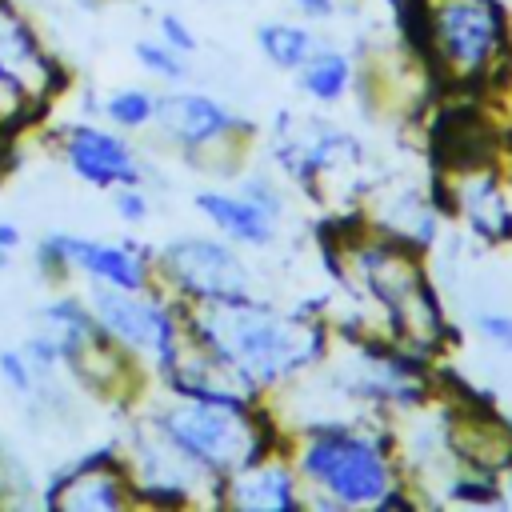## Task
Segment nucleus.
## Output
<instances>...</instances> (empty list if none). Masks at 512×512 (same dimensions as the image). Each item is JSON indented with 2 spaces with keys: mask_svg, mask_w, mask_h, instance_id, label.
I'll return each mask as SVG.
<instances>
[{
  "mask_svg": "<svg viewBox=\"0 0 512 512\" xmlns=\"http://www.w3.org/2000/svg\"><path fill=\"white\" fill-rule=\"evenodd\" d=\"M188 332L252 392L288 380L324 352V328L316 320L276 312L252 296L192 300Z\"/></svg>",
  "mask_w": 512,
  "mask_h": 512,
  "instance_id": "f257e3e1",
  "label": "nucleus"
},
{
  "mask_svg": "<svg viewBox=\"0 0 512 512\" xmlns=\"http://www.w3.org/2000/svg\"><path fill=\"white\" fill-rule=\"evenodd\" d=\"M424 60L452 84H488L512 68V20L500 0H408Z\"/></svg>",
  "mask_w": 512,
  "mask_h": 512,
  "instance_id": "f03ea898",
  "label": "nucleus"
},
{
  "mask_svg": "<svg viewBox=\"0 0 512 512\" xmlns=\"http://www.w3.org/2000/svg\"><path fill=\"white\" fill-rule=\"evenodd\" d=\"M152 428L196 468L224 480L244 464L264 456L260 416L252 400H220V396H184L152 416Z\"/></svg>",
  "mask_w": 512,
  "mask_h": 512,
  "instance_id": "7ed1b4c3",
  "label": "nucleus"
},
{
  "mask_svg": "<svg viewBox=\"0 0 512 512\" xmlns=\"http://www.w3.org/2000/svg\"><path fill=\"white\" fill-rule=\"evenodd\" d=\"M300 484L328 508H376L400 480L396 460L380 436L356 428H320L300 444Z\"/></svg>",
  "mask_w": 512,
  "mask_h": 512,
  "instance_id": "20e7f679",
  "label": "nucleus"
},
{
  "mask_svg": "<svg viewBox=\"0 0 512 512\" xmlns=\"http://www.w3.org/2000/svg\"><path fill=\"white\" fill-rule=\"evenodd\" d=\"M348 256L356 264V276L368 284V292L392 316L396 332L412 348L436 352V344L444 336V320H440L436 296H432V288L424 280V268H420L412 244H404V240H372V244H356Z\"/></svg>",
  "mask_w": 512,
  "mask_h": 512,
  "instance_id": "39448f33",
  "label": "nucleus"
},
{
  "mask_svg": "<svg viewBox=\"0 0 512 512\" xmlns=\"http://www.w3.org/2000/svg\"><path fill=\"white\" fill-rule=\"evenodd\" d=\"M92 312H96V324L124 348V352H136V356H148L160 372L176 360V352L184 348L180 344V324L176 316L168 312L164 300L148 296L144 288L140 292H128V288H108V284H96L92 296H88Z\"/></svg>",
  "mask_w": 512,
  "mask_h": 512,
  "instance_id": "423d86ee",
  "label": "nucleus"
},
{
  "mask_svg": "<svg viewBox=\"0 0 512 512\" xmlns=\"http://www.w3.org/2000/svg\"><path fill=\"white\" fill-rule=\"evenodd\" d=\"M164 276L192 300H220V296H248L252 276L244 260L212 236H176L160 248Z\"/></svg>",
  "mask_w": 512,
  "mask_h": 512,
  "instance_id": "0eeeda50",
  "label": "nucleus"
},
{
  "mask_svg": "<svg viewBox=\"0 0 512 512\" xmlns=\"http://www.w3.org/2000/svg\"><path fill=\"white\" fill-rule=\"evenodd\" d=\"M40 268H48L56 276L76 268V272H84L108 288H128V292H140L152 280V264L140 248L88 240V236H48L40 244Z\"/></svg>",
  "mask_w": 512,
  "mask_h": 512,
  "instance_id": "6e6552de",
  "label": "nucleus"
},
{
  "mask_svg": "<svg viewBox=\"0 0 512 512\" xmlns=\"http://www.w3.org/2000/svg\"><path fill=\"white\" fill-rule=\"evenodd\" d=\"M444 444L468 472L512 468V424L488 404H456L444 412Z\"/></svg>",
  "mask_w": 512,
  "mask_h": 512,
  "instance_id": "1a4fd4ad",
  "label": "nucleus"
},
{
  "mask_svg": "<svg viewBox=\"0 0 512 512\" xmlns=\"http://www.w3.org/2000/svg\"><path fill=\"white\" fill-rule=\"evenodd\" d=\"M156 128H160V136L168 140V144H176L180 152H204V148H212V144H220V140H228L232 136V128H236V116L220 104V100H212V96H204V92H168V96H156Z\"/></svg>",
  "mask_w": 512,
  "mask_h": 512,
  "instance_id": "9d476101",
  "label": "nucleus"
},
{
  "mask_svg": "<svg viewBox=\"0 0 512 512\" xmlns=\"http://www.w3.org/2000/svg\"><path fill=\"white\" fill-rule=\"evenodd\" d=\"M64 160L92 188L140 184V156H136V148L124 144L116 132L96 128V124H72L64 132Z\"/></svg>",
  "mask_w": 512,
  "mask_h": 512,
  "instance_id": "9b49d317",
  "label": "nucleus"
},
{
  "mask_svg": "<svg viewBox=\"0 0 512 512\" xmlns=\"http://www.w3.org/2000/svg\"><path fill=\"white\" fill-rule=\"evenodd\" d=\"M0 76L20 96H48L60 80V72L44 56L36 32L8 0H0Z\"/></svg>",
  "mask_w": 512,
  "mask_h": 512,
  "instance_id": "f8f14e48",
  "label": "nucleus"
},
{
  "mask_svg": "<svg viewBox=\"0 0 512 512\" xmlns=\"http://www.w3.org/2000/svg\"><path fill=\"white\" fill-rule=\"evenodd\" d=\"M220 500H228L232 508H260V512H292L300 508V476L284 464V460H252L240 472L220 480Z\"/></svg>",
  "mask_w": 512,
  "mask_h": 512,
  "instance_id": "ddd939ff",
  "label": "nucleus"
},
{
  "mask_svg": "<svg viewBox=\"0 0 512 512\" xmlns=\"http://www.w3.org/2000/svg\"><path fill=\"white\" fill-rule=\"evenodd\" d=\"M196 208L208 216V224L216 232H224V240L244 244V248H264L276 240V216H268L264 208H256L244 192H224V188H208L196 196Z\"/></svg>",
  "mask_w": 512,
  "mask_h": 512,
  "instance_id": "4468645a",
  "label": "nucleus"
},
{
  "mask_svg": "<svg viewBox=\"0 0 512 512\" xmlns=\"http://www.w3.org/2000/svg\"><path fill=\"white\" fill-rule=\"evenodd\" d=\"M128 500V480L108 468L104 460H88L84 468H76L72 476H64L52 492H48V504L52 508H72V512H116L124 508Z\"/></svg>",
  "mask_w": 512,
  "mask_h": 512,
  "instance_id": "2eb2a0df",
  "label": "nucleus"
},
{
  "mask_svg": "<svg viewBox=\"0 0 512 512\" xmlns=\"http://www.w3.org/2000/svg\"><path fill=\"white\" fill-rule=\"evenodd\" d=\"M296 72H300L304 96H312L320 104L340 100L348 92V84H352V60L344 52H336V48H316Z\"/></svg>",
  "mask_w": 512,
  "mask_h": 512,
  "instance_id": "dca6fc26",
  "label": "nucleus"
},
{
  "mask_svg": "<svg viewBox=\"0 0 512 512\" xmlns=\"http://www.w3.org/2000/svg\"><path fill=\"white\" fill-rule=\"evenodd\" d=\"M256 44H260V52H264L276 68H284V72H296V68L320 48V40H316L312 28L288 24V20L260 24V28H256Z\"/></svg>",
  "mask_w": 512,
  "mask_h": 512,
  "instance_id": "f3484780",
  "label": "nucleus"
},
{
  "mask_svg": "<svg viewBox=\"0 0 512 512\" xmlns=\"http://www.w3.org/2000/svg\"><path fill=\"white\" fill-rule=\"evenodd\" d=\"M104 116H108L116 128L136 132V128H144V124H152V116H156V96H152L148 88H116V92L104 100Z\"/></svg>",
  "mask_w": 512,
  "mask_h": 512,
  "instance_id": "a211bd4d",
  "label": "nucleus"
},
{
  "mask_svg": "<svg viewBox=\"0 0 512 512\" xmlns=\"http://www.w3.org/2000/svg\"><path fill=\"white\" fill-rule=\"evenodd\" d=\"M136 60H140L144 72H152L160 80H184L188 76V60L176 48H168L164 40H140L136 44Z\"/></svg>",
  "mask_w": 512,
  "mask_h": 512,
  "instance_id": "6ab92c4d",
  "label": "nucleus"
},
{
  "mask_svg": "<svg viewBox=\"0 0 512 512\" xmlns=\"http://www.w3.org/2000/svg\"><path fill=\"white\" fill-rule=\"evenodd\" d=\"M476 332L496 352H512V312H476Z\"/></svg>",
  "mask_w": 512,
  "mask_h": 512,
  "instance_id": "aec40b11",
  "label": "nucleus"
},
{
  "mask_svg": "<svg viewBox=\"0 0 512 512\" xmlns=\"http://www.w3.org/2000/svg\"><path fill=\"white\" fill-rule=\"evenodd\" d=\"M240 192H244V196H248L256 208H264L268 216H276V220L284 216V192H280V188H276L268 176H248V180L240 184Z\"/></svg>",
  "mask_w": 512,
  "mask_h": 512,
  "instance_id": "412c9836",
  "label": "nucleus"
},
{
  "mask_svg": "<svg viewBox=\"0 0 512 512\" xmlns=\"http://www.w3.org/2000/svg\"><path fill=\"white\" fill-rule=\"evenodd\" d=\"M160 40H164L168 48H176L180 56L196 52V36H192V28H188L176 12H164V16H160Z\"/></svg>",
  "mask_w": 512,
  "mask_h": 512,
  "instance_id": "4be33fe9",
  "label": "nucleus"
},
{
  "mask_svg": "<svg viewBox=\"0 0 512 512\" xmlns=\"http://www.w3.org/2000/svg\"><path fill=\"white\" fill-rule=\"evenodd\" d=\"M116 212H120L128 224H144V220H148V196L140 192V184L116 188Z\"/></svg>",
  "mask_w": 512,
  "mask_h": 512,
  "instance_id": "5701e85b",
  "label": "nucleus"
},
{
  "mask_svg": "<svg viewBox=\"0 0 512 512\" xmlns=\"http://www.w3.org/2000/svg\"><path fill=\"white\" fill-rule=\"evenodd\" d=\"M292 8L308 20H328L336 12V0H292Z\"/></svg>",
  "mask_w": 512,
  "mask_h": 512,
  "instance_id": "b1692460",
  "label": "nucleus"
},
{
  "mask_svg": "<svg viewBox=\"0 0 512 512\" xmlns=\"http://www.w3.org/2000/svg\"><path fill=\"white\" fill-rule=\"evenodd\" d=\"M16 244H20V228H16V224H8V220H0V248H4V252H12Z\"/></svg>",
  "mask_w": 512,
  "mask_h": 512,
  "instance_id": "393cba45",
  "label": "nucleus"
},
{
  "mask_svg": "<svg viewBox=\"0 0 512 512\" xmlns=\"http://www.w3.org/2000/svg\"><path fill=\"white\" fill-rule=\"evenodd\" d=\"M16 100H20V92H16V88H12V84H8L4 76H0V112H8V108H12Z\"/></svg>",
  "mask_w": 512,
  "mask_h": 512,
  "instance_id": "a878e982",
  "label": "nucleus"
},
{
  "mask_svg": "<svg viewBox=\"0 0 512 512\" xmlns=\"http://www.w3.org/2000/svg\"><path fill=\"white\" fill-rule=\"evenodd\" d=\"M500 492H504V500H508V504H512V468H508V472H504V488H500Z\"/></svg>",
  "mask_w": 512,
  "mask_h": 512,
  "instance_id": "bb28decb",
  "label": "nucleus"
}]
</instances>
